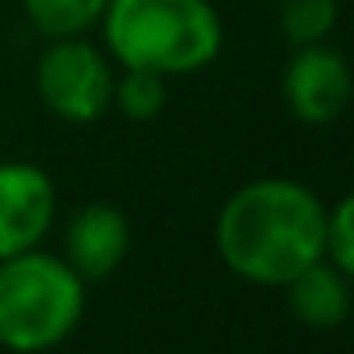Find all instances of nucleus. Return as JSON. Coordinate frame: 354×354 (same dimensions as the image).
<instances>
[{
	"mask_svg": "<svg viewBox=\"0 0 354 354\" xmlns=\"http://www.w3.org/2000/svg\"><path fill=\"white\" fill-rule=\"evenodd\" d=\"M328 209L297 179L244 183L217 214V252L225 267L255 286H286L324 259Z\"/></svg>",
	"mask_w": 354,
	"mask_h": 354,
	"instance_id": "f257e3e1",
	"label": "nucleus"
},
{
	"mask_svg": "<svg viewBox=\"0 0 354 354\" xmlns=\"http://www.w3.org/2000/svg\"><path fill=\"white\" fill-rule=\"evenodd\" d=\"M100 19L126 69L183 77L206 69L221 50V19L209 0H107Z\"/></svg>",
	"mask_w": 354,
	"mask_h": 354,
	"instance_id": "f03ea898",
	"label": "nucleus"
},
{
	"mask_svg": "<svg viewBox=\"0 0 354 354\" xmlns=\"http://www.w3.org/2000/svg\"><path fill=\"white\" fill-rule=\"evenodd\" d=\"M84 316V278L46 252L0 259V346L42 354L62 346Z\"/></svg>",
	"mask_w": 354,
	"mask_h": 354,
	"instance_id": "7ed1b4c3",
	"label": "nucleus"
},
{
	"mask_svg": "<svg viewBox=\"0 0 354 354\" xmlns=\"http://www.w3.org/2000/svg\"><path fill=\"white\" fill-rule=\"evenodd\" d=\"M35 80H39L42 103L65 122H95L115 95V77L107 69V57L80 35L57 39L39 57Z\"/></svg>",
	"mask_w": 354,
	"mask_h": 354,
	"instance_id": "20e7f679",
	"label": "nucleus"
},
{
	"mask_svg": "<svg viewBox=\"0 0 354 354\" xmlns=\"http://www.w3.org/2000/svg\"><path fill=\"white\" fill-rule=\"evenodd\" d=\"M282 92L301 122L328 126L346 111V103L354 95V80L343 57L335 50H328L324 42H316V46H297V57L286 69Z\"/></svg>",
	"mask_w": 354,
	"mask_h": 354,
	"instance_id": "39448f33",
	"label": "nucleus"
},
{
	"mask_svg": "<svg viewBox=\"0 0 354 354\" xmlns=\"http://www.w3.org/2000/svg\"><path fill=\"white\" fill-rule=\"evenodd\" d=\"M54 183L42 168L0 164V259L39 244L54 221Z\"/></svg>",
	"mask_w": 354,
	"mask_h": 354,
	"instance_id": "423d86ee",
	"label": "nucleus"
},
{
	"mask_svg": "<svg viewBox=\"0 0 354 354\" xmlns=\"http://www.w3.org/2000/svg\"><path fill=\"white\" fill-rule=\"evenodd\" d=\"M126 252H130V221L122 209L107 206V202H92L73 214L69 232H65V263L84 282H100V278L115 274Z\"/></svg>",
	"mask_w": 354,
	"mask_h": 354,
	"instance_id": "0eeeda50",
	"label": "nucleus"
},
{
	"mask_svg": "<svg viewBox=\"0 0 354 354\" xmlns=\"http://www.w3.org/2000/svg\"><path fill=\"white\" fill-rule=\"evenodd\" d=\"M286 293H290L293 316L316 331L335 328L351 313V282L335 263H324V259L308 263L305 270H297L286 282Z\"/></svg>",
	"mask_w": 354,
	"mask_h": 354,
	"instance_id": "6e6552de",
	"label": "nucleus"
},
{
	"mask_svg": "<svg viewBox=\"0 0 354 354\" xmlns=\"http://www.w3.org/2000/svg\"><path fill=\"white\" fill-rule=\"evenodd\" d=\"M27 19L50 39L84 35L92 24H100L107 0H24Z\"/></svg>",
	"mask_w": 354,
	"mask_h": 354,
	"instance_id": "1a4fd4ad",
	"label": "nucleus"
},
{
	"mask_svg": "<svg viewBox=\"0 0 354 354\" xmlns=\"http://www.w3.org/2000/svg\"><path fill=\"white\" fill-rule=\"evenodd\" d=\"M339 0H282L278 24L293 46H316L335 31Z\"/></svg>",
	"mask_w": 354,
	"mask_h": 354,
	"instance_id": "9d476101",
	"label": "nucleus"
},
{
	"mask_svg": "<svg viewBox=\"0 0 354 354\" xmlns=\"http://www.w3.org/2000/svg\"><path fill=\"white\" fill-rule=\"evenodd\" d=\"M111 103L133 122H149L164 111V77L145 69H126V77L115 80Z\"/></svg>",
	"mask_w": 354,
	"mask_h": 354,
	"instance_id": "9b49d317",
	"label": "nucleus"
},
{
	"mask_svg": "<svg viewBox=\"0 0 354 354\" xmlns=\"http://www.w3.org/2000/svg\"><path fill=\"white\" fill-rule=\"evenodd\" d=\"M324 255L346 278H354V194H346L324 221Z\"/></svg>",
	"mask_w": 354,
	"mask_h": 354,
	"instance_id": "f8f14e48",
	"label": "nucleus"
}]
</instances>
